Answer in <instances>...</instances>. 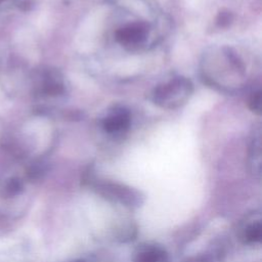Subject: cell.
I'll list each match as a JSON object with an SVG mask.
<instances>
[{
    "instance_id": "obj_1",
    "label": "cell",
    "mask_w": 262,
    "mask_h": 262,
    "mask_svg": "<svg viewBox=\"0 0 262 262\" xmlns=\"http://www.w3.org/2000/svg\"><path fill=\"white\" fill-rule=\"evenodd\" d=\"M204 77L211 85L230 90L243 86L245 67L239 57L228 48H212L204 56Z\"/></svg>"
},
{
    "instance_id": "obj_2",
    "label": "cell",
    "mask_w": 262,
    "mask_h": 262,
    "mask_svg": "<svg viewBox=\"0 0 262 262\" xmlns=\"http://www.w3.org/2000/svg\"><path fill=\"white\" fill-rule=\"evenodd\" d=\"M191 93V82L184 77H176L158 85L152 92V100L161 107L176 108L184 104Z\"/></svg>"
},
{
    "instance_id": "obj_3",
    "label": "cell",
    "mask_w": 262,
    "mask_h": 262,
    "mask_svg": "<svg viewBox=\"0 0 262 262\" xmlns=\"http://www.w3.org/2000/svg\"><path fill=\"white\" fill-rule=\"evenodd\" d=\"M148 35V26L143 21L127 24L116 32V39L124 46H137L141 44Z\"/></svg>"
},
{
    "instance_id": "obj_4",
    "label": "cell",
    "mask_w": 262,
    "mask_h": 262,
    "mask_svg": "<svg viewBox=\"0 0 262 262\" xmlns=\"http://www.w3.org/2000/svg\"><path fill=\"white\" fill-rule=\"evenodd\" d=\"M131 123L130 113L123 108H115L102 120V128L110 134H120L125 132Z\"/></svg>"
},
{
    "instance_id": "obj_5",
    "label": "cell",
    "mask_w": 262,
    "mask_h": 262,
    "mask_svg": "<svg viewBox=\"0 0 262 262\" xmlns=\"http://www.w3.org/2000/svg\"><path fill=\"white\" fill-rule=\"evenodd\" d=\"M239 238L247 244L260 241L261 237V218L260 213L255 212L246 216L238 228Z\"/></svg>"
},
{
    "instance_id": "obj_6",
    "label": "cell",
    "mask_w": 262,
    "mask_h": 262,
    "mask_svg": "<svg viewBox=\"0 0 262 262\" xmlns=\"http://www.w3.org/2000/svg\"><path fill=\"white\" fill-rule=\"evenodd\" d=\"M41 93L55 96L63 93L64 85L61 76L54 71H47L43 74L40 86Z\"/></svg>"
},
{
    "instance_id": "obj_7",
    "label": "cell",
    "mask_w": 262,
    "mask_h": 262,
    "mask_svg": "<svg viewBox=\"0 0 262 262\" xmlns=\"http://www.w3.org/2000/svg\"><path fill=\"white\" fill-rule=\"evenodd\" d=\"M133 262H169L167 253L159 246L146 245L140 247Z\"/></svg>"
},
{
    "instance_id": "obj_8",
    "label": "cell",
    "mask_w": 262,
    "mask_h": 262,
    "mask_svg": "<svg viewBox=\"0 0 262 262\" xmlns=\"http://www.w3.org/2000/svg\"><path fill=\"white\" fill-rule=\"evenodd\" d=\"M249 162L251 171L253 174L259 176L261 171V132L258 127L252 136L250 152H249Z\"/></svg>"
},
{
    "instance_id": "obj_9",
    "label": "cell",
    "mask_w": 262,
    "mask_h": 262,
    "mask_svg": "<svg viewBox=\"0 0 262 262\" xmlns=\"http://www.w3.org/2000/svg\"><path fill=\"white\" fill-rule=\"evenodd\" d=\"M249 106L252 110V112L256 114H260L261 112V91L258 89L257 91H254L250 97L249 100Z\"/></svg>"
},
{
    "instance_id": "obj_10",
    "label": "cell",
    "mask_w": 262,
    "mask_h": 262,
    "mask_svg": "<svg viewBox=\"0 0 262 262\" xmlns=\"http://www.w3.org/2000/svg\"><path fill=\"white\" fill-rule=\"evenodd\" d=\"M231 13H229L228 11H222L219 13L218 18H217V23L219 24V26L221 27H225L227 25H229V23L231 21Z\"/></svg>"
},
{
    "instance_id": "obj_11",
    "label": "cell",
    "mask_w": 262,
    "mask_h": 262,
    "mask_svg": "<svg viewBox=\"0 0 262 262\" xmlns=\"http://www.w3.org/2000/svg\"><path fill=\"white\" fill-rule=\"evenodd\" d=\"M2 1H3V0H0V3H1V2H2Z\"/></svg>"
}]
</instances>
